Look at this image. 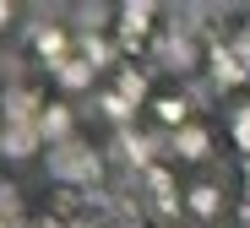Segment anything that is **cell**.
<instances>
[{"label":"cell","mask_w":250,"mask_h":228,"mask_svg":"<svg viewBox=\"0 0 250 228\" xmlns=\"http://www.w3.org/2000/svg\"><path fill=\"white\" fill-rule=\"evenodd\" d=\"M218 207H223V190L212 185V179H196V185H190V212L196 217H212Z\"/></svg>","instance_id":"1"},{"label":"cell","mask_w":250,"mask_h":228,"mask_svg":"<svg viewBox=\"0 0 250 228\" xmlns=\"http://www.w3.org/2000/svg\"><path fill=\"white\" fill-rule=\"evenodd\" d=\"M152 114H158V125H174V130H185V120H190V104L174 93V98H158V104H152Z\"/></svg>","instance_id":"2"},{"label":"cell","mask_w":250,"mask_h":228,"mask_svg":"<svg viewBox=\"0 0 250 228\" xmlns=\"http://www.w3.org/2000/svg\"><path fill=\"white\" fill-rule=\"evenodd\" d=\"M174 147H180V158H190V163L207 158V130H201V125H185V130L174 136Z\"/></svg>","instance_id":"3"},{"label":"cell","mask_w":250,"mask_h":228,"mask_svg":"<svg viewBox=\"0 0 250 228\" xmlns=\"http://www.w3.org/2000/svg\"><path fill=\"white\" fill-rule=\"evenodd\" d=\"M6 17H11V6H0V27H6Z\"/></svg>","instance_id":"4"}]
</instances>
